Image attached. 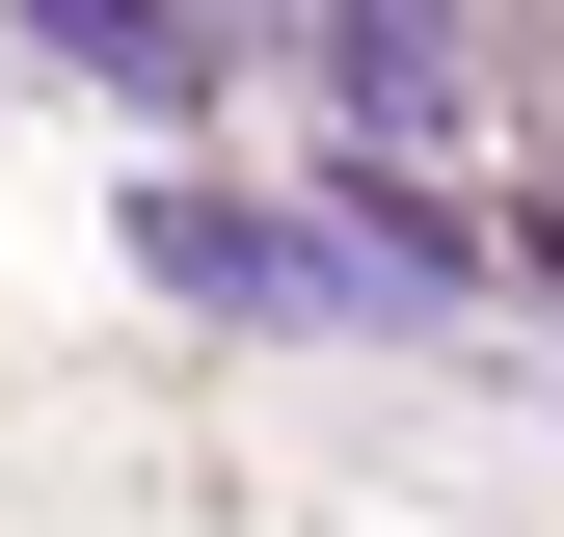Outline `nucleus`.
I'll return each mask as SVG.
<instances>
[{"instance_id":"1","label":"nucleus","mask_w":564,"mask_h":537,"mask_svg":"<svg viewBox=\"0 0 564 537\" xmlns=\"http://www.w3.org/2000/svg\"><path fill=\"white\" fill-rule=\"evenodd\" d=\"M134 296H188V322H457V216L431 188H377V216H242V188H162L134 162Z\"/></svg>"},{"instance_id":"2","label":"nucleus","mask_w":564,"mask_h":537,"mask_svg":"<svg viewBox=\"0 0 564 537\" xmlns=\"http://www.w3.org/2000/svg\"><path fill=\"white\" fill-rule=\"evenodd\" d=\"M323 108H349V162H431L457 134V0H323Z\"/></svg>"},{"instance_id":"3","label":"nucleus","mask_w":564,"mask_h":537,"mask_svg":"<svg viewBox=\"0 0 564 537\" xmlns=\"http://www.w3.org/2000/svg\"><path fill=\"white\" fill-rule=\"evenodd\" d=\"M0 28H28L82 108H188V81H216V28H188V0H0Z\"/></svg>"}]
</instances>
